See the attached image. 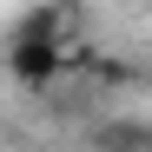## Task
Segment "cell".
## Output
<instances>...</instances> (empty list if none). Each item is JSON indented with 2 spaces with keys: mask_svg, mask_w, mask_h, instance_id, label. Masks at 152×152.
Here are the masks:
<instances>
[{
  "mask_svg": "<svg viewBox=\"0 0 152 152\" xmlns=\"http://www.w3.org/2000/svg\"><path fill=\"white\" fill-rule=\"evenodd\" d=\"M7 73H13L20 86L40 93V86H53L60 73H66V46H60L53 33H33V27H27V33H13V46H7Z\"/></svg>",
  "mask_w": 152,
  "mask_h": 152,
  "instance_id": "cell-1",
  "label": "cell"
},
{
  "mask_svg": "<svg viewBox=\"0 0 152 152\" xmlns=\"http://www.w3.org/2000/svg\"><path fill=\"white\" fill-rule=\"evenodd\" d=\"M93 152H152V126L145 119H106V126H93Z\"/></svg>",
  "mask_w": 152,
  "mask_h": 152,
  "instance_id": "cell-2",
  "label": "cell"
}]
</instances>
